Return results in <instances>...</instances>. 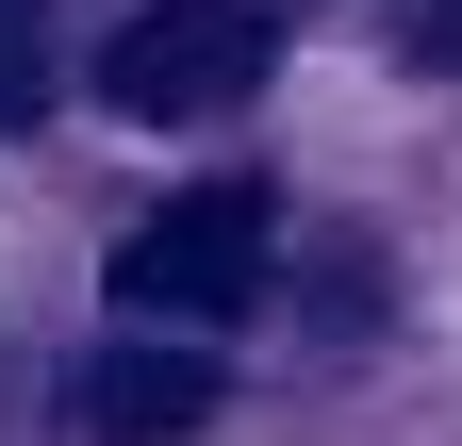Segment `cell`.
<instances>
[{
  "label": "cell",
  "mask_w": 462,
  "mask_h": 446,
  "mask_svg": "<svg viewBox=\"0 0 462 446\" xmlns=\"http://www.w3.org/2000/svg\"><path fill=\"white\" fill-rule=\"evenodd\" d=\"M50 116V0H0V133Z\"/></svg>",
  "instance_id": "obj_4"
},
{
  "label": "cell",
  "mask_w": 462,
  "mask_h": 446,
  "mask_svg": "<svg viewBox=\"0 0 462 446\" xmlns=\"http://www.w3.org/2000/svg\"><path fill=\"white\" fill-rule=\"evenodd\" d=\"M83 430L99 446H182V430H215V348H99L83 364Z\"/></svg>",
  "instance_id": "obj_3"
},
{
  "label": "cell",
  "mask_w": 462,
  "mask_h": 446,
  "mask_svg": "<svg viewBox=\"0 0 462 446\" xmlns=\"http://www.w3.org/2000/svg\"><path fill=\"white\" fill-rule=\"evenodd\" d=\"M430 67H462V0H430Z\"/></svg>",
  "instance_id": "obj_5"
},
{
  "label": "cell",
  "mask_w": 462,
  "mask_h": 446,
  "mask_svg": "<svg viewBox=\"0 0 462 446\" xmlns=\"http://www.w3.org/2000/svg\"><path fill=\"white\" fill-rule=\"evenodd\" d=\"M264 265H281V199H264V182H182L165 215H133V232H116V314H149V330H215V314L264 298Z\"/></svg>",
  "instance_id": "obj_1"
},
{
  "label": "cell",
  "mask_w": 462,
  "mask_h": 446,
  "mask_svg": "<svg viewBox=\"0 0 462 446\" xmlns=\"http://www.w3.org/2000/svg\"><path fill=\"white\" fill-rule=\"evenodd\" d=\"M281 67V33H264V0H133V17L99 33V99L133 133H182V116H231Z\"/></svg>",
  "instance_id": "obj_2"
}]
</instances>
